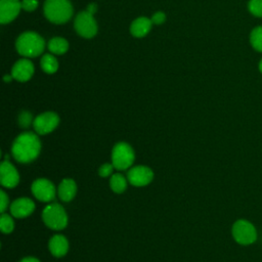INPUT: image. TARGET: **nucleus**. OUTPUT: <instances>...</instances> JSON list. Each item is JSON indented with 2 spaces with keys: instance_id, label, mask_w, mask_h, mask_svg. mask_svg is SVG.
<instances>
[{
  "instance_id": "obj_1",
  "label": "nucleus",
  "mask_w": 262,
  "mask_h": 262,
  "mask_svg": "<svg viewBox=\"0 0 262 262\" xmlns=\"http://www.w3.org/2000/svg\"><path fill=\"white\" fill-rule=\"evenodd\" d=\"M41 142L33 132H24L14 140L11 151L14 159L19 163H30L34 161L40 154Z\"/></svg>"
},
{
  "instance_id": "obj_2",
  "label": "nucleus",
  "mask_w": 262,
  "mask_h": 262,
  "mask_svg": "<svg viewBox=\"0 0 262 262\" xmlns=\"http://www.w3.org/2000/svg\"><path fill=\"white\" fill-rule=\"evenodd\" d=\"M15 47L17 52L25 57H36L45 48L44 39L35 32H25L16 40Z\"/></svg>"
},
{
  "instance_id": "obj_3",
  "label": "nucleus",
  "mask_w": 262,
  "mask_h": 262,
  "mask_svg": "<svg viewBox=\"0 0 262 262\" xmlns=\"http://www.w3.org/2000/svg\"><path fill=\"white\" fill-rule=\"evenodd\" d=\"M44 14L53 24L67 23L73 15V6L70 0H46Z\"/></svg>"
},
{
  "instance_id": "obj_4",
  "label": "nucleus",
  "mask_w": 262,
  "mask_h": 262,
  "mask_svg": "<svg viewBox=\"0 0 262 262\" xmlns=\"http://www.w3.org/2000/svg\"><path fill=\"white\" fill-rule=\"evenodd\" d=\"M42 219L45 225L53 230L63 229L68 224L67 213L57 203H52L45 207L42 212Z\"/></svg>"
},
{
  "instance_id": "obj_5",
  "label": "nucleus",
  "mask_w": 262,
  "mask_h": 262,
  "mask_svg": "<svg viewBox=\"0 0 262 262\" xmlns=\"http://www.w3.org/2000/svg\"><path fill=\"white\" fill-rule=\"evenodd\" d=\"M231 233L234 241L243 246L251 245L257 239V230L255 226L245 219H239L233 223Z\"/></svg>"
},
{
  "instance_id": "obj_6",
  "label": "nucleus",
  "mask_w": 262,
  "mask_h": 262,
  "mask_svg": "<svg viewBox=\"0 0 262 262\" xmlns=\"http://www.w3.org/2000/svg\"><path fill=\"white\" fill-rule=\"evenodd\" d=\"M133 148L126 142L117 143L112 151V164L118 170L128 169L134 162Z\"/></svg>"
},
{
  "instance_id": "obj_7",
  "label": "nucleus",
  "mask_w": 262,
  "mask_h": 262,
  "mask_svg": "<svg viewBox=\"0 0 262 262\" xmlns=\"http://www.w3.org/2000/svg\"><path fill=\"white\" fill-rule=\"evenodd\" d=\"M76 32L84 38H92L97 33V24L93 17V14L85 10L80 12L74 23Z\"/></svg>"
},
{
  "instance_id": "obj_8",
  "label": "nucleus",
  "mask_w": 262,
  "mask_h": 262,
  "mask_svg": "<svg viewBox=\"0 0 262 262\" xmlns=\"http://www.w3.org/2000/svg\"><path fill=\"white\" fill-rule=\"evenodd\" d=\"M59 123V117L53 112H46L37 116L33 121V127L35 131L44 135L52 132Z\"/></svg>"
},
{
  "instance_id": "obj_9",
  "label": "nucleus",
  "mask_w": 262,
  "mask_h": 262,
  "mask_svg": "<svg viewBox=\"0 0 262 262\" xmlns=\"http://www.w3.org/2000/svg\"><path fill=\"white\" fill-rule=\"evenodd\" d=\"M31 189L34 196L37 200L45 203L53 201L56 194V189L54 184L48 179H44V178L35 180L31 186Z\"/></svg>"
},
{
  "instance_id": "obj_10",
  "label": "nucleus",
  "mask_w": 262,
  "mask_h": 262,
  "mask_svg": "<svg viewBox=\"0 0 262 262\" xmlns=\"http://www.w3.org/2000/svg\"><path fill=\"white\" fill-rule=\"evenodd\" d=\"M127 178L134 186H144L152 180L154 172L146 166H135L128 171Z\"/></svg>"
},
{
  "instance_id": "obj_11",
  "label": "nucleus",
  "mask_w": 262,
  "mask_h": 262,
  "mask_svg": "<svg viewBox=\"0 0 262 262\" xmlns=\"http://www.w3.org/2000/svg\"><path fill=\"white\" fill-rule=\"evenodd\" d=\"M21 9V2L18 0H1L0 1V23L8 24L12 21Z\"/></svg>"
},
{
  "instance_id": "obj_12",
  "label": "nucleus",
  "mask_w": 262,
  "mask_h": 262,
  "mask_svg": "<svg viewBox=\"0 0 262 262\" xmlns=\"http://www.w3.org/2000/svg\"><path fill=\"white\" fill-rule=\"evenodd\" d=\"M0 181H1V184L7 188H13L18 184V181H19L18 172L8 161H4L1 163Z\"/></svg>"
},
{
  "instance_id": "obj_13",
  "label": "nucleus",
  "mask_w": 262,
  "mask_h": 262,
  "mask_svg": "<svg viewBox=\"0 0 262 262\" xmlns=\"http://www.w3.org/2000/svg\"><path fill=\"white\" fill-rule=\"evenodd\" d=\"M34 74V66L31 60L27 58L19 59L14 63L11 70V75L13 79L19 82H27L31 79Z\"/></svg>"
},
{
  "instance_id": "obj_14",
  "label": "nucleus",
  "mask_w": 262,
  "mask_h": 262,
  "mask_svg": "<svg viewBox=\"0 0 262 262\" xmlns=\"http://www.w3.org/2000/svg\"><path fill=\"white\" fill-rule=\"evenodd\" d=\"M35 210L34 202L29 198H20L15 200L10 206V213L13 217L25 218Z\"/></svg>"
},
{
  "instance_id": "obj_15",
  "label": "nucleus",
  "mask_w": 262,
  "mask_h": 262,
  "mask_svg": "<svg viewBox=\"0 0 262 262\" xmlns=\"http://www.w3.org/2000/svg\"><path fill=\"white\" fill-rule=\"evenodd\" d=\"M69 250L68 239L61 234L53 235L49 241V251L55 257H62Z\"/></svg>"
},
{
  "instance_id": "obj_16",
  "label": "nucleus",
  "mask_w": 262,
  "mask_h": 262,
  "mask_svg": "<svg viewBox=\"0 0 262 262\" xmlns=\"http://www.w3.org/2000/svg\"><path fill=\"white\" fill-rule=\"evenodd\" d=\"M77 192V185L73 179H63L57 188L58 198L63 202H70Z\"/></svg>"
},
{
  "instance_id": "obj_17",
  "label": "nucleus",
  "mask_w": 262,
  "mask_h": 262,
  "mask_svg": "<svg viewBox=\"0 0 262 262\" xmlns=\"http://www.w3.org/2000/svg\"><path fill=\"white\" fill-rule=\"evenodd\" d=\"M151 26H152L151 19H149L147 17H144V16H141V17L136 18L131 24L130 32L134 37L141 38V37H144L145 35L148 34V32L151 29Z\"/></svg>"
},
{
  "instance_id": "obj_18",
  "label": "nucleus",
  "mask_w": 262,
  "mask_h": 262,
  "mask_svg": "<svg viewBox=\"0 0 262 262\" xmlns=\"http://www.w3.org/2000/svg\"><path fill=\"white\" fill-rule=\"evenodd\" d=\"M48 49L54 54H63L69 49V43L61 37H54L49 41Z\"/></svg>"
},
{
  "instance_id": "obj_19",
  "label": "nucleus",
  "mask_w": 262,
  "mask_h": 262,
  "mask_svg": "<svg viewBox=\"0 0 262 262\" xmlns=\"http://www.w3.org/2000/svg\"><path fill=\"white\" fill-rule=\"evenodd\" d=\"M40 64L42 70L47 74H53L58 69V61L52 54H45L41 57Z\"/></svg>"
},
{
  "instance_id": "obj_20",
  "label": "nucleus",
  "mask_w": 262,
  "mask_h": 262,
  "mask_svg": "<svg viewBox=\"0 0 262 262\" xmlns=\"http://www.w3.org/2000/svg\"><path fill=\"white\" fill-rule=\"evenodd\" d=\"M110 185H111V188L113 189V191H115L117 193H121L127 187V180L122 174H119V173L113 174L111 177V180H110Z\"/></svg>"
},
{
  "instance_id": "obj_21",
  "label": "nucleus",
  "mask_w": 262,
  "mask_h": 262,
  "mask_svg": "<svg viewBox=\"0 0 262 262\" xmlns=\"http://www.w3.org/2000/svg\"><path fill=\"white\" fill-rule=\"evenodd\" d=\"M250 43L256 51L262 52V26H258L252 30L250 34Z\"/></svg>"
},
{
  "instance_id": "obj_22",
  "label": "nucleus",
  "mask_w": 262,
  "mask_h": 262,
  "mask_svg": "<svg viewBox=\"0 0 262 262\" xmlns=\"http://www.w3.org/2000/svg\"><path fill=\"white\" fill-rule=\"evenodd\" d=\"M0 228L4 233H10L13 230L14 223L9 215L2 213L0 218Z\"/></svg>"
},
{
  "instance_id": "obj_23",
  "label": "nucleus",
  "mask_w": 262,
  "mask_h": 262,
  "mask_svg": "<svg viewBox=\"0 0 262 262\" xmlns=\"http://www.w3.org/2000/svg\"><path fill=\"white\" fill-rule=\"evenodd\" d=\"M250 13L256 17H262V0H250L248 3Z\"/></svg>"
},
{
  "instance_id": "obj_24",
  "label": "nucleus",
  "mask_w": 262,
  "mask_h": 262,
  "mask_svg": "<svg viewBox=\"0 0 262 262\" xmlns=\"http://www.w3.org/2000/svg\"><path fill=\"white\" fill-rule=\"evenodd\" d=\"M32 115L27 111H23L18 115V124L21 128H28L32 123Z\"/></svg>"
},
{
  "instance_id": "obj_25",
  "label": "nucleus",
  "mask_w": 262,
  "mask_h": 262,
  "mask_svg": "<svg viewBox=\"0 0 262 262\" xmlns=\"http://www.w3.org/2000/svg\"><path fill=\"white\" fill-rule=\"evenodd\" d=\"M114 165L113 164H103L99 170H98V173L101 177H108L110 175L113 174V171H114Z\"/></svg>"
},
{
  "instance_id": "obj_26",
  "label": "nucleus",
  "mask_w": 262,
  "mask_h": 262,
  "mask_svg": "<svg viewBox=\"0 0 262 262\" xmlns=\"http://www.w3.org/2000/svg\"><path fill=\"white\" fill-rule=\"evenodd\" d=\"M38 7V0H23L21 8L27 11H34Z\"/></svg>"
},
{
  "instance_id": "obj_27",
  "label": "nucleus",
  "mask_w": 262,
  "mask_h": 262,
  "mask_svg": "<svg viewBox=\"0 0 262 262\" xmlns=\"http://www.w3.org/2000/svg\"><path fill=\"white\" fill-rule=\"evenodd\" d=\"M165 19H166V15H165L164 12H161V11L156 12L151 16V21L155 25H161V24H163L165 21Z\"/></svg>"
},
{
  "instance_id": "obj_28",
  "label": "nucleus",
  "mask_w": 262,
  "mask_h": 262,
  "mask_svg": "<svg viewBox=\"0 0 262 262\" xmlns=\"http://www.w3.org/2000/svg\"><path fill=\"white\" fill-rule=\"evenodd\" d=\"M0 200H1V209H0V211H1V213H4V211L6 210V208H7V206H8V196L6 195V193H5V191H3V190H1L0 191Z\"/></svg>"
},
{
  "instance_id": "obj_29",
  "label": "nucleus",
  "mask_w": 262,
  "mask_h": 262,
  "mask_svg": "<svg viewBox=\"0 0 262 262\" xmlns=\"http://www.w3.org/2000/svg\"><path fill=\"white\" fill-rule=\"evenodd\" d=\"M96 10H97V6L95 3H91L87 6V11H89L92 14H94L96 12Z\"/></svg>"
},
{
  "instance_id": "obj_30",
  "label": "nucleus",
  "mask_w": 262,
  "mask_h": 262,
  "mask_svg": "<svg viewBox=\"0 0 262 262\" xmlns=\"http://www.w3.org/2000/svg\"><path fill=\"white\" fill-rule=\"evenodd\" d=\"M19 262H40V261L34 257H27V258H24L23 260H20Z\"/></svg>"
},
{
  "instance_id": "obj_31",
  "label": "nucleus",
  "mask_w": 262,
  "mask_h": 262,
  "mask_svg": "<svg viewBox=\"0 0 262 262\" xmlns=\"http://www.w3.org/2000/svg\"><path fill=\"white\" fill-rule=\"evenodd\" d=\"M11 79H13L12 75H10V76H8V75H5V76H4V82H6V83L10 82V81H11Z\"/></svg>"
},
{
  "instance_id": "obj_32",
  "label": "nucleus",
  "mask_w": 262,
  "mask_h": 262,
  "mask_svg": "<svg viewBox=\"0 0 262 262\" xmlns=\"http://www.w3.org/2000/svg\"><path fill=\"white\" fill-rule=\"evenodd\" d=\"M258 68H259V71H260V73L262 74V58H261V59H260V61H259Z\"/></svg>"
}]
</instances>
